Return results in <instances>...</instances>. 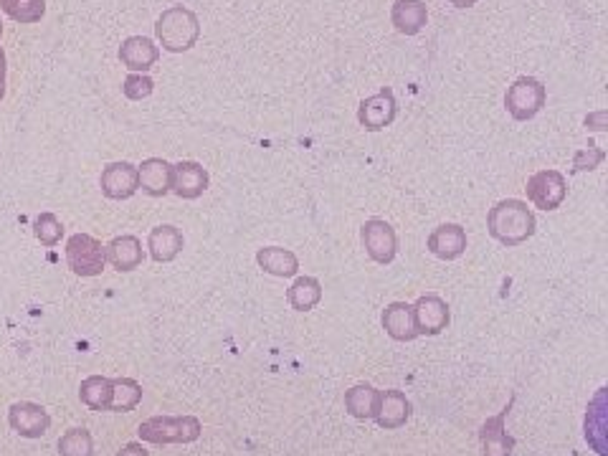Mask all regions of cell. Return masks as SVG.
Returning <instances> with one entry per match:
<instances>
[{"label":"cell","instance_id":"cell-1","mask_svg":"<svg viewBox=\"0 0 608 456\" xmlns=\"http://www.w3.org/2000/svg\"><path fill=\"white\" fill-rule=\"evenodd\" d=\"M535 228H538V218L520 198H505L494 203L487 213L489 236L507 249H517L530 241L535 236Z\"/></svg>","mask_w":608,"mask_h":456},{"label":"cell","instance_id":"cell-2","mask_svg":"<svg viewBox=\"0 0 608 456\" xmlns=\"http://www.w3.org/2000/svg\"><path fill=\"white\" fill-rule=\"evenodd\" d=\"M155 36L170 54H185L198 44L201 38V21L190 8L170 6L160 13L155 23Z\"/></svg>","mask_w":608,"mask_h":456},{"label":"cell","instance_id":"cell-3","mask_svg":"<svg viewBox=\"0 0 608 456\" xmlns=\"http://www.w3.org/2000/svg\"><path fill=\"white\" fill-rule=\"evenodd\" d=\"M548 102V87L535 76H517L505 92V107L512 120L530 122L543 112Z\"/></svg>","mask_w":608,"mask_h":456},{"label":"cell","instance_id":"cell-4","mask_svg":"<svg viewBox=\"0 0 608 456\" xmlns=\"http://www.w3.org/2000/svg\"><path fill=\"white\" fill-rule=\"evenodd\" d=\"M66 264L76 277H99L107 266V251L94 236L74 234L66 241Z\"/></svg>","mask_w":608,"mask_h":456},{"label":"cell","instance_id":"cell-5","mask_svg":"<svg viewBox=\"0 0 608 456\" xmlns=\"http://www.w3.org/2000/svg\"><path fill=\"white\" fill-rule=\"evenodd\" d=\"M527 201L540 211H558L568 198V178L560 170H538L527 178Z\"/></svg>","mask_w":608,"mask_h":456},{"label":"cell","instance_id":"cell-6","mask_svg":"<svg viewBox=\"0 0 608 456\" xmlns=\"http://www.w3.org/2000/svg\"><path fill=\"white\" fill-rule=\"evenodd\" d=\"M360 241L370 261L380 266H388L398 254V234L396 228L383 218H368L360 228Z\"/></svg>","mask_w":608,"mask_h":456},{"label":"cell","instance_id":"cell-7","mask_svg":"<svg viewBox=\"0 0 608 456\" xmlns=\"http://www.w3.org/2000/svg\"><path fill=\"white\" fill-rule=\"evenodd\" d=\"M398 117V102L391 87H380L373 97L363 99L358 107V125L365 132H380L391 127Z\"/></svg>","mask_w":608,"mask_h":456},{"label":"cell","instance_id":"cell-8","mask_svg":"<svg viewBox=\"0 0 608 456\" xmlns=\"http://www.w3.org/2000/svg\"><path fill=\"white\" fill-rule=\"evenodd\" d=\"M99 185H102V193L109 198V201H127L140 190V183H137V168L127 160H117V163H109L107 168L102 170V178H99Z\"/></svg>","mask_w":608,"mask_h":456},{"label":"cell","instance_id":"cell-9","mask_svg":"<svg viewBox=\"0 0 608 456\" xmlns=\"http://www.w3.org/2000/svg\"><path fill=\"white\" fill-rule=\"evenodd\" d=\"M208 185H211V175L196 160H180V163L173 165V185H170V190L183 201L201 198Z\"/></svg>","mask_w":608,"mask_h":456},{"label":"cell","instance_id":"cell-10","mask_svg":"<svg viewBox=\"0 0 608 456\" xmlns=\"http://www.w3.org/2000/svg\"><path fill=\"white\" fill-rule=\"evenodd\" d=\"M411 307L418 335H439L441 330H446V325H449L451 320L449 304H446L439 294H424V297H418Z\"/></svg>","mask_w":608,"mask_h":456},{"label":"cell","instance_id":"cell-11","mask_svg":"<svg viewBox=\"0 0 608 456\" xmlns=\"http://www.w3.org/2000/svg\"><path fill=\"white\" fill-rule=\"evenodd\" d=\"M196 418H152L140 429L147 441L163 444V441H193L198 436Z\"/></svg>","mask_w":608,"mask_h":456},{"label":"cell","instance_id":"cell-12","mask_svg":"<svg viewBox=\"0 0 608 456\" xmlns=\"http://www.w3.org/2000/svg\"><path fill=\"white\" fill-rule=\"evenodd\" d=\"M117 56H120L122 66H127L132 74H147L152 66L158 64L160 49L155 46V41H152V38L130 36V38H125V41H122Z\"/></svg>","mask_w":608,"mask_h":456},{"label":"cell","instance_id":"cell-13","mask_svg":"<svg viewBox=\"0 0 608 456\" xmlns=\"http://www.w3.org/2000/svg\"><path fill=\"white\" fill-rule=\"evenodd\" d=\"M431 254L441 261H454L467 251V231L459 223H441L426 241Z\"/></svg>","mask_w":608,"mask_h":456},{"label":"cell","instance_id":"cell-14","mask_svg":"<svg viewBox=\"0 0 608 456\" xmlns=\"http://www.w3.org/2000/svg\"><path fill=\"white\" fill-rule=\"evenodd\" d=\"M137 183L140 190L150 198H165L173 185V165L163 158H147L137 168Z\"/></svg>","mask_w":608,"mask_h":456},{"label":"cell","instance_id":"cell-15","mask_svg":"<svg viewBox=\"0 0 608 456\" xmlns=\"http://www.w3.org/2000/svg\"><path fill=\"white\" fill-rule=\"evenodd\" d=\"M185 239L183 231L173 223H163V226H155L147 236V251H150V259L158 261V264H170V261L178 259V254L183 251Z\"/></svg>","mask_w":608,"mask_h":456},{"label":"cell","instance_id":"cell-16","mask_svg":"<svg viewBox=\"0 0 608 456\" xmlns=\"http://www.w3.org/2000/svg\"><path fill=\"white\" fill-rule=\"evenodd\" d=\"M107 261L117 269V272L127 274L140 269L142 261H145V251H142V241L137 236L125 234V236H114L107 246Z\"/></svg>","mask_w":608,"mask_h":456},{"label":"cell","instance_id":"cell-17","mask_svg":"<svg viewBox=\"0 0 608 456\" xmlns=\"http://www.w3.org/2000/svg\"><path fill=\"white\" fill-rule=\"evenodd\" d=\"M256 264H259L261 272L279 279H292L299 274L297 254L292 249H284V246H261L256 251Z\"/></svg>","mask_w":608,"mask_h":456},{"label":"cell","instance_id":"cell-18","mask_svg":"<svg viewBox=\"0 0 608 456\" xmlns=\"http://www.w3.org/2000/svg\"><path fill=\"white\" fill-rule=\"evenodd\" d=\"M429 21V8L424 0H396L391 8V23L401 36H416Z\"/></svg>","mask_w":608,"mask_h":456},{"label":"cell","instance_id":"cell-19","mask_svg":"<svg viewBox=\"0 0 608 456\" xmlns=\"http://www.w3.org/2000/svg\"><path fill=\"white\" fill-rule=\"evenodd\" d=\"M383 327L393 340H413L418 335L416 320H413V307L406 302H391L383 310Z\"/></svg>","mask_w":608,"mask_h":456},{"label":"cell","instance_id":"cell-20","mask_svg":"<svg viewBox=\"0 0 608 456\" xmlns=\"http://www.w3.org/2000/svg\"><path fill=\"white\" fill-rule=\"evenodd\" d=\"M287 299H289V304H292V310H297V312L315 310L317 304L322 302V284H320V279H315V277H297L292 282V287H289Z\"/></svg>","mask_w":608,"mask_h":456},{"label":"cell","instance_id":"cell-21","mask_svg":"<svg viewBox=\"0 0 608 456\" xmlns=\"http://www.w3.org/2000/svg\"><path fill=\"white\" fill-rule=\"evenodd\" d=\"M0 11L11 21L31 26L46 16V0H0Z\"/></svg>","mask_w":608,"mask_h":456},{"label":"cell","instance_id":"cell-22","mask_svg":"<svg viewBox=\"0 0 608 456\" xmlns=\"http://www.w3.org/2000/svg\"><path fill=\"white\" fill-rule=\"evenodd\" d=\"M11 424L16 426L21 434L26 436H38L44 434V429L49 426V416L38 406L31 403H23V406H13L11 411Z\"/></svg>","mask_w":608,"mask_h":456},{"label":"cell","instance_id":"cell-23","mask_svg":"<svg viewBox=\"0 0 608 456\" xmlns=\"http://www.w3.org/2000/svg\"><path fill=\"white\" fill-rule=\"evenodd\" d=\"M406 418H408L406 398H403L401 393H386V396H383V406H380V411H378L380 426H386V429H396V426H401Z\"/></svg>","mask_w":608,"mask_h":456},{"label":"cell","instance_id":"cell-24","mask_svg":"<svg viewBox=\"0 0 608 456\" xmlns=\"http://www.w3.org/2000/svg\"><path fill=\"white\" fill-rule=\"evenodd\" d=\"M33 234L41 241V246H56L64 236V223L54 216V213H38L36 221H33Z\"/></svg>","mask_w":608,"mask_h":456},{"label":"cell","instance_id":"cell-25","mask_svg":"<svg viewBox=\"0 0 608 456\" xmlns=\"http://www.w3.org/2000/svg\"><path fill=\"white\" fill-rule=\"evenodd\" d=\"M502 418H492L487 426H484V454L487 456H510V441L505 439V431H502Z\"/></svg>","mask_w":608,"mask_h":456},{"label":"cell","instance_id":"cell-26","mask_svg":"<svg viewBox=\"0 0 608 456\" xmlns=\"http://www.w3.org/2000/svg\"><path fill=\"white\" fill-rule=\"evenodd\" d=\"M155 92V82H152L147 74H130L122 82V94H125L127 99H132V102H142V99H147L150 94Z\"/></svg>","mask_w":608,"mask_h":456},{"label":"cell","instance_id":"cell-27","mask_svg":"<svg viewBox=\"0 0 608 456\" xmlns=\"http://www.w3.org/2000/svg\"><path fill=\"white\" fill-rule=\"evenodd\" d=\"M109 393H112V386H109L107 380H102V378H89L87 383H84V386H82V398L92 408H104V406H107Z\"/></svg>","mask_w":608,"mask_h":456},{"label":"cell","instance_id":"cell-28","mask_svg":"<svg viewBox=\"0 0 608 456\" xmlns=\"http://www.w3.org/2000/svg\"><path fill=\"white\" fill-rule=\"evenodd\" d=\"M373 401L375 393L368 386H358L348 393V408L353 411V416H370L373 413Z\"/></svg>","mask_w":608,"mask_h":456},{"label":"cell","instance_id":"cell-29","mask_svg":"<svg viewBox=\"0 0 608 456\" xmlns=\"http://www.w3.org/2000/svg\"><path fill=\"white\" fill-rule=\"evenodd\" d=\"M606 160V150L598 145H588V150H578L573 155V173H583V170H596L598 165Z\"/></svg>","mask_w":608,"mask_h":456},{"label":"cell","instance_id":"cell-30","mask_svg":"<svg viewBox=\"0 0 608 456\" xmlns=\"http://www.w3.org/2000/svg\"><path fill=\"white\" fill-rule=\"evenodd\" d=\"M59 449L64 451V456H92V441L84 431H71L61 439Z\"/></svg>","mask_w":608,"mask_h":456},{"label":"cell","instance_id":"cell-31","mask_svg":"<svg viewBox=\"0 0 608 456\" xmlns=\"http://www.w3.org/2000/svg\"><path fill=\"white\" fill-rule=\"evenodd\" d=\"M114 388H117V403H114V406L122 408V411L135 406L137 398H140V388H137L132 380H120Z\"/></svg>","mask_w":608,"mask_h":456},{"label":"cell","instance_id":"cell-32","mask_svg":"<svg viewBox=\"0 0 608 456\" xmlns=\"http://www.w3.org/2000/svg\"><path fill=\"white\" fill-rule=\"evenodd\" d=\"M6 76H8V59L3 46H0V99L6 97Z\"/></svg>","mask_w":608,"mask_h":456},{"label":"cell","instance_id":"cell-33","mask_svg":"<svg viewBox=\"0 0 608 456\" xmlns=\"http://www.w3.org/2000/svg\"><path fill=\"white\" fill-rule=\"evenodd\" d=\"M449 3L456 8H472V6H477L479 0H449Z\"/></svg>","mask_w":608,"mask_h":456},{"label":"cell","instance_id":"cell-34","mask_svg":"<svg viewBox=\"0 0 608 456\" xmlns=\"http://www.w3.org/2000/svg\"><path fill=\"white\" fill-rule=\"evenodd\" d=\"M120 456H147V454L140 449V446H127Z\"/></svg>","mask_w":608,"mask_h":456},{"label":"cell","instance_id":"cell-35","mask_svg":"<svg viewBox=\"0 0 608 456\" xmlns=\"http://www.w3.org/2000/svg\"><path fill=\"white\" fill-rule=\"evenodd\" d=\"M0 33H3V23H0Z\"/></svg>","mask_w":608,"mask_h":456}]
</instances>
